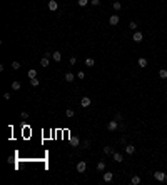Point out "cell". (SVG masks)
I'll use <instances>...</instances> for the list:
<instances>
[{
	"instance_id": "18",
	"label": "cell",
	"mask_w": 167,
	"mask_h": 185,
	"mask_svg": "<svg viewBox=\"0 0 167 185\" xmlns=\"http://www.w3.org/2000/svg\"><path fill=\"white\" fill-rule=\"evenodd\" d=\"M159 77H160V78H165V80H167V69L159 70Z\"/></svg>"
},
{
	"instance_id": "26",
	"label": "cell",
	"mask_w": 167,
	"mask_h": 185,
	"mask_svg": "<svg viewBox=\"0 0 167 185\" xmlns=\"http://www.w3.org/2000/svg\"><path fill=\"white\" fill-rule=\"evenodd\" d=\"M12 69L13 70H19L20 69V64H19V62H12Z\"/></svg>"
},
{
	"instance_id": "34",
	"label": "cell",
	"mask_w": 167,
	"mask_h": 185,
	"mask_svg": "<svg viewBox=\"0 0 167 185\" xmlns=\"http://www.w3.org/2000/svg\"><path fill=\"white\" fill-rule=\"evenodd\" d=\"M115 120H122V113H115Z\"/></svg>"
},
{
	"instance_id": "33",
	"label": "cell",
	"mask_w": 167,
	"mask_h": 185,
	"mask_svg": "<svg viewBox=\"0 0 167 185\" xmlns=\"http://www.w3.org/2000/svg\"><path fill=\"white\" fill-rule=\"evenodd\" d=\"M20 117H22V118H28V113L27 112H22V113H20Z\"/></svg>"
},
{
	"instance_id": "8",
	"label": "cell",
	"mask_w": 167,
	"mask_h": 185,
	"mask_svg": "<svg viewBox=\"0 0 167 185\" xmlns=\"http://www.w3.org/2000/svg\"><path fill=\"white\" fill-rule=\"evenodd\" d=\"M64 78H65V82H74V80H75V75H74L72 72H67Z\"/></svg>"
},
{
	"instance_id": "4",
	"label": "cell",
	"mask_w": 167,
	"mask_h": 185,
	"mask_svg": "<svg viewBox=\"0 0 167 185\" xmlns=\"http://www.w3.org/2000/svg\"><path fill=\"white\" fill-rule=\"evenodd\" d=\"M117 127H119V120H110L107 124V129L110 130V132H114V130H117Z\"/></svg>"
},
{
	"instance_id": "14",
	"label": "cell",
	"mask_w": 167,
	"mask_h": 185,
	"mask_svg": "<svg viewBox=\"0 0 167 185\" xmlns=\"http://www.w3.org/2000/svg\"><path fill=\"white\" fill-rule=\"evenodd\" d=\"M70 143L74 145V147H79V143H80L79 137H74V135H72V137H70Z\"/></svg>"
},
{
	"instance_id": "23",
	"label": "cell",
	"mask_w": 167,
	"mask_h": 185,
	"mask_svg": "<svg viewBox=\"0 0 167 185\" xmlns=\"http://www.w3.org/2000/svg\"><path fill=\"white\" fill-rule=\"evenodd\" d=\"M40 65H42V67H48V58L47 57H44V58L40 60Z\"/></svg>"
},
{
	"instance_id": "5",
	"label": "cell",
	"mask_w": 167,
	"mask_h": 185,
	"mask_svg": "<svg viewBox=\"0 0 167 185\" xmlns=\"http://www.w3.org/2000/svg\"><path fill=\"white\" fill-rule=\"evenodd\" d=\"M47 7H48V8H50L52 12H55L57 8H59V4H57L55 0H48V4H47Z\"/></svg>"
},
{
	"instance_id": "30",
	"label": "cell",
	"mask_w": 167,
	"mask_h": 185,
	"mask_svg": "<svg viewBox=\"0 0 167 185\" xmlns=\"http://www.w3.org/2000/svg\"><path fill=\"white\" fill-rule=\"evenodd\" d=\"M84 77H85V73H84V72H77V78H80V80H82Z\"/></svg>"
},
{
	"instance_id": "15",
	"label": "cell",
	"mask_w": 167,
	"mask_h": 185,
	"mask_svg": "<svg viewBox=\"0 0 167 185\" xmlns=\"http://www.w3.org/2000/svg\"><path fill=\"white\" fill-rule=\"evenodd\" d=\"M130 183L132 185H139L140 183V177H139V175H134V177L130 178Z\"/></svg>"
},
{
	"instance_id": "32",
	"label": "cell",
	"mask_w": 167,
	"mask_h": 185,
	"mask_svg": "<svg viewBox=\"0 0 167 185\" xmlns=\"http://www.w3.org/2000/svg\"><path fill=\"white\" fill-rule=\"evenodd\" d=\"M69 62H70V65H75L77 58H75V57H70V60H69Z\"/></svg>"
},
{
	"instance_id": "25",
	"label": "cell",
	"mask_w": 167,
	"mask_h": 185,
	"mask_svg": "<svg viewBox=\"0 0 167 185\" xmlns=\"http://www.w3.org/2000/svg\"><path fill=\"white\" fill-rule=\"evenodd\" d=\"M104 153H107V155L114 153V152H112V147H104Z\"/></svg>"
},
{
	"instance_id": "2",
	"label": "cell",
	"mask_w": 167,
	"mask_h": 185,
	"mask_svg": "<svg viewBox=\"0 0 167 185\" xmlns=\"http://www.w3.org/2000/svg\"><path fill=\"white\" fill-rule=\"evenodd\" d=\"M85 169H87V163H85L84 160L77 162V172H79V173H84V172H85Z\"/></svg>"
},
{
	"instance_id": "31",
	"label": "cell",
	"mask_w": 167,
	"mask_h": 185,
	"mask_svg": "<svg viewBox=\"0 0 167 185\" xmlns=\"http://www.w3.org/2000/svg\"><path fill=\"white\" fill-rule=\"evenodd\" d=\"M90 4H92V5H95V7H97V5H100V0H90Z\"/></svg>"
},
{
	"instance_id": "11",
	"label": "cell",
	"mask_w": 167,
	"mask_h": 185,
	"mask_svg": "<svg viewBox=\"0 0 167 185\" xmlns=\"http://www.w3.org/2000/svg\"><path fill=\"white\" fill-rule=\"evenodd\" d=\"M112 155H114V160H115L117 163L124 160V158H122V153H119V152H114V153H112Z\"/></svg>"
},
{
	"instance_id": "24",
	"label": "cell",
	"mask_w": 167,
	"mask_h": 185,
	"mask_svg": "<svg viewBox=\"0 0 167 185\" xmlns=\"http://www.w3.org/2000/svg\"><path fill=\"white\" fill-rule=\"evenodd\" d=\"M90 147V140H84L82 142V149H89Z\"/></svg>"
},
{
	"instance_id": "10",
	"label": "cell",
	"mask_w": 167,
	"mask_h": 185,
	"mask_svg": "<svg viewBox=\"0 0 167 185\" xmlns=\"http://www.w3.org/2000/svg\"><path fill=\"white\" fill-rule=\"evenodd\" d=\"M137 64H139V67L145 69V67H147V58H144V57H140L139 60H137Z\"/></svg>"
},
{
	"instance_id": "17",
	"label": "cell",
	"mask_w": 167,
	"mask_h": 185,
	"mask_svg": "<svg viewBox=\"0 0 167 185\" xmlns=\"http://www.w3.org/2000/svg\"><path fill=\"white\" fill-rule=\"evenodd\" d=\"M85 65H87V67H94V65H95V60H94V58H85Z\"/></svg>"
},
{
	"instance_id": "27",
	"label": "cell",
	"mask_w": 167,
	"mask_h": 185,
	"mask_svg": "<svg viewBox=\"0 0 167 185\" xmlns=\"http://www.w3.org/2000/svg\"><path fill=\"white\" fill-rule=\"evenodd\" d=\"M129 27H130V30H135V28H137V22H130Z\"/></svg>"
},
{
	"instance_id": "22",
	"label": "cell",
	"mask_w": 167,
	"mask_h": 185,
	"mask_svg": "<svg viewBox=\"0 0 167 185\" xmlns=\"http://www.w3.org/2000/svg\"><path fill=\"white\" fill-rule=\"evenodd\" d=\"M39 84H40V80L37 78V77H35V78H30V85H32V87H37Z\"/></svg>"
},
{
	"instance_id": "9",
	"label": "cell",
	"mask_w": 167,
	"mask_h": 185,
	"mask_svg": "<svg viewBox=\"0 0 167 185\" xmlns=\"http://www.w3.org/2000/svg\"><path fill=\"white\" fill-rule=\"evenodd\" d=\"M112 178H114V173L112 172H105L104 173V182H112Z\"/></svg>"
},
{
	"instance_id": "28",
	"label": "cell",
	"mask_w": 167,
	"mask_h": 185,
	"mask_svg": "<svg viewBox=\"0 0 167 185\" xmlns=\"http://www.w3.org/2000/svg\"><path fill=\"white\" fill-rule=\"evenodd\" d=\"M87 4H89V0H79V5H80V7H85Z\"/></svg>"
},
{
	"instance_id": "20",
	"label": "cell",
	"mask_w": 167,
	"mask_h": 185,
	"mask_svg": "<svg viewBox=\"0 0 167 185\" xmlns=\"http://www.w3.org/2000/svg\"><path fill=\"white\" fill-rule=\"evenodd\" d=\"M104 169H105V162H104V160H100L99 163H97V170H99V172H102Z\"/></svg>"
},
{
	"instance_id": "13",
	"label": "cell",
	"mask_w": 167,
	"mask_h": 185,
	"mask_svg": "<svg viewBox=\"0 0 167 185\" xmlns=\"http://www.w3.org/2000/svg\"><path fill=\"white\" fill-rule=\"evenodd\" d=\"M134 152H135V147H134V145H130V143H129L127 147H125V153H129V155H132V153H134Z\"/></svg>"
},
{
	"instance_id": "16",
	"label": "cell",
	"mask_w": 167,
	"mask_h": 185,
	"mask_svg": "<svg viewBox=\"0 0 167 185\" xmlns=\"http://www.w3.org/2000/svg\"><path fill=\"white\" fill-rule=\"evenodd\" d=\"M20 87H22V84H20L19 80L12 82V89H13V90H20Z\"/></svg>"
},
{
	"instance_id": "29",
	"label": "cell",
	"mask_w": 167,
	"mask_h": 185,
	"mask_svg": "<svg viewBox=\"0 0 167 185\" xmlns=\"http://www.w3.org/2000/svg\"><path fill=\"white\" fill-rule=\"evenodd\" d=\"M65 113H67V117H69V118H70V117H74V110H72V109H69Z\"/></svg>"
},
{
	"instance_id": "36",
	"label": "cell",
	"mask_w": 167,
	"mask_h": 185,
	"mask_svg": "<svg viewBox=\"0 0 167 185\" xmlns=\"http://www.w3.org/2000/svg\"><path fill=\"white\" fill-rule=\"evenodd\" d=\"M165 180H167V178H165Z\"/></svg>"
},
{
	"instance_id": "1",
	"label": "cell",
	"mask_w": 167,
	"mask_h": 185,
	"mask_svg": "<svg viewBox=\"0 0 167 185\" xmlns=\"http://www.w3.org/2000/svg\"><path fill=\"white\" fill-rule=\"evenodd\" d=\"M154 178H155L157 182H164V180L167 178V173H164V172H155V173H154Z\"/></svg>"
},
{
	"instance_id": "7",
	"label": "cell",
	"mask_w": 167,
	"mask_h": 185,
	"mask_svg": "<svg viewBox=\"0 0 167 185\" xmlns=\"http://www.w3.org/2000/svg\"><path fill=\"white\" fill-rule=\"evenodd\" d=\"M80 105H82V107H90V98H89V97H82Z\"/></svg>"
},
{
	"instance_id": "12",
	"label": "cell",
	"mask_w": 167,
	"mask_h": 185,
	"mask_svg": "<svg viewBox=\"0 0 167 185\" xmlns=\"http://www.w3.org/2000/svg\"><path fill=\"white\" fill-rule=\"evenodd\" d=\"M52 58H54L55 62H60V60H62V53H60V52H54V53H52Z\"/></svg>"
},
{
	"instance_id": "21",
	"label": "cell",
	"mask_w": 167,
	"mask_h": 185,
	"mask_svg": "<svg viewBox=\"0 0 167 185\" xmlns=\"http://www.w3.org/2000/svg\"><path fill=\"white\" fill-rule=\"evenodd\" d=\"M112 7H114V10H117V12H119L120 8H122V4H120V2H114V4H112Z\"/></svg>"
},
{
	"instance_id": "35",
	"label": "cell",
	"mask_w": 167,
	"mask_h": 185,
	"mask_svg": "<svg viewBox=\"0 0 167 185\" xmlns=\"http://www.w3.org/2000/svg\"><path fill=\"white\" fill-rule=\"evenodd\" d=\"M4 98H5V100H10V93H8V92L4 93Z\"/></svg>"
},
{
	"instance_id": "6",
	"label": "cell",
	"mask_w": 167,
	"mask_h": 185,
	"mask_svg": "<svg viewBox=\"0 0 167 185\" xmlns=\"http://www.w3.org/2000/svg\"><path fill=\"white\" fill-rule=\"evenodd\" d=\"M119 20H120L119 15L114 13V15H110V18H109V24H110V25H117V24H119Z\"/></svg>"
},
{
	"instance_id": "3",
	"label": "cell",
	"mask_w": 167,
	"mask_h": 185,
	"mask_svg": "<svg viewBox=\"0 0 167 185\" xmlns=\"http://www.w3.org/2000/svg\"><path fill=\"white\" fill-rule=\"evenodd\" d=\"M142 38H144V33L142 32H135L134 35H132V40H134L135 44H140V42H142Z\"/></svg>"
},
{
	"instance_id": "19",
	"label": "cell",
	"mask_w": 167,
	"mask_h": 185,
	"mask_svg": "<svg viewBox=\"0 0 167 185\" xmlns=\"http://www.w3.org/2000/svg\"><path fill=\"white\" fill-rule=\"evenodd\" d=\"M37 77V70L35 69H30L28 70V78H35Z\"/></svg>"
}]
</instances>
